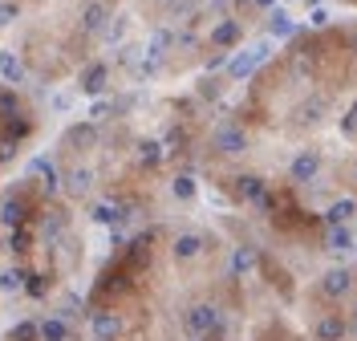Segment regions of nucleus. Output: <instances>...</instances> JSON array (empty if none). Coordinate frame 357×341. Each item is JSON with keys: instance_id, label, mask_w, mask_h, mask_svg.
Returning <instances> with one entry per match:
<instances>
[{"instance_id": "nucleus-14", "label": "nucleus", "mask_w": 357, "mask_h": 341, "mask_svg": "<svg viewBox=\"0 0 357 341\" xmlns=\"http://www.w3.org/2000/svg\"><path fill=\"white\" fill-rule=\"evenodd\" d=\"M240 37H244V21H220L211 29V45L215 49H231Z\"/></svg>"}, {"instance_id": "nucleus-3", "label": "nucleus", "mask_w": 357, "mask_h": 341, "mask_svg": "<svg viewBox=\"0 0 357 341\" xmlns=\"http://www.w3.org/2000/svg\"><path fill=\"white\" fill-rule=\"evenodd\" d=\"M211 146H215L220 155H240V151L248 146L244 126H236V122H223V126H215V135H211Z\"/></svg>"}, {"instance_id": "nucleus-7", "label": "nucleus", "mask_w": 357, "mask_h": 341, "mask_svg": "<svg viewBox=\"0 0 357 341\" xmlns=\"http://www.w3.org/2000/svg\"><path fill=\"white\" fill-rule=\"evenodd\" d=\"M203 248H207V240H203L199 232H178L175 244H171V256H175L178 264H187V260H199Z\"/></svg>"}, {"instance_id": "nucleus-2", "label": "nucleus", "mask_w": 357, "mask_h": 341, "mask_svg": "<svg viewBox=\"0 0 357 341\" xmlns=\"http://www.w3.org/2000/svg\"><path fill=\"white\" fill-rule=\"evenodd\" d=\"M106 24H110V4H106V0H86L82 13H77V29H82V37H98Z\"/></svg>"}, {"instance_id": "nucleus-17", "label": "nucleus", "mask_w": 357, "mask_h": 341, "mask_svg": "<svg viewBox=\"0 0 357 341\" xmlns=\"http://www.w3.org/2000/svg\"><path fill=\"white\" fill-rule=\"evenodd\" d=\"M24 280H29V264L4 268L0 273V293H24Z\"/></svg>"}, {"instance_id": "nucleus-30", "label": "nucleus", "mask_w": 357, "mask_h": 341, "mask_svg": "<svg viewBox=\"0 0 357 341\" xmlns=\"http://www.w3.org/2000/svg\"><path fill=\"white\" fill-rule=\"evenodd\" d=\"M252 4H256V8H272V4H276V0H252Z\"/></svg>"}, {"instance_id": "nucleus-1", "label": "nucleus", "mask_w": 357, "mask_h": 341, "mask_svg": "<svg viewBox=\"0 0 357 341\" xmlns=\"http://www.w3.org/2000/svg\"><path fill=\"white\" fill-rule=\"evenodd\" d=\"M41 211V195H33L29 187H17L13 195H4L0 204V224L4 227H21V224H33V215Z\"/></svg>"}, {"instance_id": "nucleus-20", "label": "nucleus", "mask_w": 357, "mask_h": 341, "mask_svg": "<svg viewBox=\"0 0 357 341\" xmlns=\"http://www.w3.org/2000/svg\"><path fill=\"white\" fill-rule=\"evenodd\" d=\"M138 162H142V167H158V162H162V146H158L155 138H151V142H138Z\"/></svg>"}, {"instance_id": "nucleus-27", "label": "nucleus", "mask_w": 357, "mask_h": 341, "mask_svg": "<svg viewBox=\"0 0 357 341\" xmlns=\"http://www.w3.org/2000/svg\"><path fill=\"white\" fill-rule=\"evenodd\" d=\"M248 268H252V252H236V256H231V273H248Z\"/></svg>"}, {"instance_id": "nucleus-8", "label": "nucleus", "mask_w": 357, "mask_h": 341, "mask_svg": "<svg viewBox=\"0 0 357 341\" xmlns=\"http://www.w3.org/2000/svg\"><path fill=\"white\" fill-rule=\"evenodd\" d=\"M37 338L41 341H73V325L61 313H45V317H37Z\"/></svg>"}, {"instance_id": "nucleus-6", "label": "nucleus", "mask_w": 357, "mask_h": 341, "mask_svg": "<svg viewBox=\"0 0 357 341\" xmlns=\"http://www.w3.org/2000/svg\"><path fill=\"white\" fill-rule=\"evenodd\" d=\"M122 333V317L114 313V309H98V313H89V338L93 341H114Z\"/></svg>"}, {"instance_id": "nucleus-10", "label": "nucleus", "mask_w": 357, "mask_h": 341, "mask_svg": "<svg viewBox=\"0 0 357 341\" xmlns=\"http://www.w3.org/2000/svg\"><path fill=\"white\" fill-rule=\"evenodd\" d=\"M268 61V45H252L248 53H240V57H231L227 61V69H231V77H248L256 66H264Z\"/></svg>"}, {"instance_id": "nucleus-5", "label": "nucleus", "mask_w": 357, "mask_h": 341, "mask_svg": "<svg viewBox=\"0 0 357 341\" xmlns=\"http://www.w3.org/2000/svg\"><path fill=\"white\" fill-rule=\"evenodd\" d=\"M29 175H41V199H57L61 191V175H57V162L53 159H33L29 162Z\"/></svg>"}, {"instance_id": "nucleus-11", "label": "nucleus", "mask_w": 357, "mask_h": 341, "mask_svg": "<svg viewBox=\"0 0 357 341\" xmlns=\"http://www.w3.org/2000/svg\"><path fill=\"white\" fill-rule=\"evenodd\" d=\"M33 240H37V232H33V224L8 227V252L17 256V264H24V256L33 252Z\"/></svg>"}, {"instance_id": "nucleus-16", "label": "nucleus", "mask_w": 357, "mask_h": 341, "mask_svg": "<svg viewBox=\"0 0 357 341\" xmlns=\"http://www.w3.org/2000/svg\"><path fill=\"white\" fill-rule=\"evenodd\" d=\"M0 77H4V82H13V86H21V82H24V61H21V57H13L8 49H0Z\"/></svg>"}, {"instance_id": "nucleus-28", "label": "nucleus", "mask_w": 357, "mask_h": 341, "mask_svg": "<svg viewBox=\"0 0 357 341\" xmlns=\"http://www.w3.org/2000/svg\"><path fill=\"white\" fill-rule=\"evenodd\" d=\"M329 248L333 252H349V236H345V232H333V236H329Z\"/></svg>"}, {"instance_id": "nucleus-9", "label": "nucleus", "mask_w": 357, "mask_h": 341, "mask_svg": "<svg viewBox=\"0 0 357 341\" xmlns=\"http://www.w3.org/2000/svg\"><path fill=\"white\" fill-rule=\"evenodd\" d=\"M106 82H110V66H106V61H86L82 73H77L82 93H102L106 90Z\"/></svg>"}, {"instance_id": "nucleus-25", "label": "nucleus", "mask_w": 357, "mask_h": 341, "mask_svg": "<svg viewBox=\"0 0 357 341\" xmlns=\"http://www.w3.org/2000/svg\"><path fill=\"white\" fill-rule=\"evenodd\" d=\"M171 191H175L178 199H191V195H195V179H191V175H178Z\"/></svg>"}, {"instance_id": "nucleus-4", "label": "nucleus", "mask_w": 357, "mask_h": 341, "mask_svg": "<svg viewBox=\"0 0 357 341\" xmlns=\"http://www.w3.org/2000/svg\"><path fill=\"white\" fill-rule=\"evenodd\" d=\"M183 325H187V333L207 338V333L220 325V313H215V305H191V309H187V317H183Z\"/></svg>"}, {"instance_id": "nucleus-12", "label": "nucleus", "mask_w": 357, "mask_h": 341, "mask_svg": "<svg viewBox=\"0 0 357 341\" xmlns=\"http://www.w3.org/2000/svg\"><path fill=\"white\" fill-rule=\"evenodd\" d=\"M61 187H66L69 195H77V199H82V195H89V187H93V171L77 162L73 171H66V175H61Z\"/></svg>"}, {"instance_id": "nucleus-18", "label": "nucleus", "mask_w": 357, "mask_h": 341, "mask_svg": "<svg viewBox=\"0 0 357 341\" xmlns=\"http://www.w3.org/2000/svg\"><path fill=\"white\" fill-rule=\"evenodd\" d=\"M49 289H53V273H33V268H29L24 293L33 296V301H45V296H49Z\"/></svg>"}, {"instance_id": "nucleus-21", "label": "nucleus", "mask_w": 357, "mask_h": 341, "mask_svg": "<svg viewBox=\"0 0 357 341\" xmlns=\"http://www.w3.org/2000/svg\"><path fill=\"white\" fill-rule=\"evenodd\" d=\"M292 33V21H289V13H272V21H268V37H289Z\"/></svg>"}, {"instance_id": "nucleus-13", "label": "nucleus", "mask_w": 357, "mask_h": 341, "mask_svg": "<svg viewBox=\"0 0 357 341\" xmlns=\"http://www.w3.org/2000/svg\"><path fill=\"white\" fill-rule=\"evenodd\" d=\"M93 220L98 224H126L130 220V204H122V199H106V204H98L93 207Z\"/></svg>"}, {"instance_id": "nucleus-23", "label": "nucleus", "mask_w": 357, "mask_h": 341, "mask_svg": "<svg viewBox=\"0 0 357 341\" xmlns=\"http://www.w3.org/2000/svg\"><path fill=\"white\" fill-rule=\"evenodd\" d=\"M17 21H21V4L17 0H0V29H8Z\"/></svg>"}, {"instance_id": "nucleus-15", "label": "nucleus", "mask_w": 357, "mask_h": 341, "mask_svg": "<svg viewBox=\"0 0 357 341\" xmlns=\"http://www.w3.org/2000/svg\"><path fill=\"white\" fill-rule=\"evenodd\" d=\"M289 171H292V179H296V183H309L312 175L321 171V155H317V151H301V155L292 159Z\"/></svg>"}, {"instance_id": "nucleus-26", "label": "nucleus", "mask_w": 357, "mask_h": 341, "mask_svg": "<svg viewBox=\"0 0 357 341\" xmlns=\"http://www.w3.org/2000/svg\"><path fill=\"white\" fill-rule=\"evenodd\" d=\"M349 289V276L345 273H329L325 276V293H345Z\"/></svg>"}, {"instance_id": "nucleus-29", "label": "nucleus", "mask_w": 357, "mask_h": 341, "mask_svg": "<svg viewBox=\"0 0 357 341\" xmlns=\"http://www.w3.org/2000/svg\"><path fill=\"white\" fill-rule=\"evenodd\" d=\"M341 126H345V135H354V138H357V106H354V110H349V118H345Z\"/></svg>"}, {"instance_id": "nucleus-24", "label": "nucleus", "mask_w": 357, "mask_h": 341, "mask_svg": "<svg viewBox=\"0 0 357 341\" xmlns=\"http://www.w3.org/2000/svg\"><path fill=\"white\" fill-rule=\"evenodd\" d=\"M354 215V199H341V204L329 207V224H341V220H349Z\"/></svg>"}, {"instance_id": "nucleus-22", "label": "nucleus", "mask_w": 357, "mask_h": 341, "mask_svg": "<svg viewBox=\"0 0 357 341\" xmlns=\"http://www.w3.org/2000/svg\"><path fill=\"white\" fill-rule=\"evenodd\" d=\"M8 341H41V338H37V317H33V321H21V325H13Z\"/></svg>"}, {"instance_id": "nucleus-19", "label": "nucleus", "mask_w": 357, "mask_h": 341, "mask_svg": "<svg viewBox=\"0 0 357 341\" xmlns=\"http://www.w3.org/2000/svg\"><path fill=\"white\" fill-rule=\"evenodd\" d=\"M240 183V195H244V199H256V204H264V179H260V175H244V179H236Z\"/></svg>"}]
</instances>
